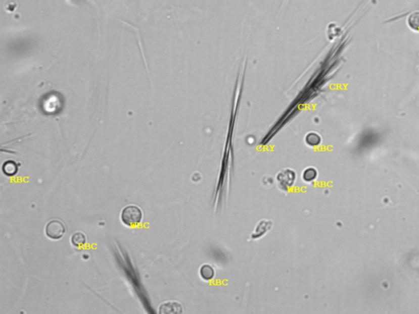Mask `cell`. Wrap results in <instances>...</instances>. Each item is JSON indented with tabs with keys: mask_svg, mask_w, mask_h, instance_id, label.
Returning <instances> with one entry per match:
<instances>
[{
	"mask_svg": "<svg viewBox=\"0 0 419 314\" xmlns=\"http://www.w3.org/2000/svg\"><path fill=\"white\" fill-rule=\"evenodd\" d=\"M71 242L75 247H84L87 242L86 236L81 232H76L71 236Z\"/></svg>",
	"mask_w": 419,
	"mask_h": 314,
	"instance_id": "cell-5",
	"label": "cell"
},
{
	"mask_svg": "<svg viewBox=\"0 0 419 314\" xmlns=\"http://www.w3.org/2000/svg\"><path fill=\"white\" fill-rule=\"evenodd\" d=\"M183 312L180 303L177 301H168L162 303L159 307V313L176 314Z\"/></svg>",
	"mask_w": 419,
	"mask_h": 314,
	"instance_id": "cell-3",
	"label": "cell"
},
{
	"mask_svg": "<svg viewBox=\"0 0 419 314\" xmlns=\"http://www.w3.org/2000/svg\"><path fill=\"white\" fill-rule=\"evenodd\" d=\"M3 172L5 175L13 177L17 175L18 171V165L13 161H8L3 165Z\"/></svg>",
	"mask_w": 419,
	"mask_h": 314,
	"instance_id": "cell-4",
	"label": "cell"
},
{
	"mask_svg": "<svg viewBox=\"0 0 419 314\" xmlns=\"http://www.w3.org/2000/svg\"><path fill=\"white\" fill-rule=\"evenodd\" d=\"M66 228L59 220H54L48 223L45 227V234L52 240H59L64 236Z\"/></svg>",
	"mask_w": 419,
	"mask_h": 314,
	"instance_id": "cell-2",
	"label": "cell"
},
{
	"mask_svg": "<svg viewBox=\"0 0 419 314\" xmlns=\"http://www.w3.org/2000/svg\"><path fill=\"white\" fill-rule=\"evenodd\" d=\"M408 26L415 31H419V12L411 13L408 18Z\"/></svg>",
	"mask_w": 419,
	"mask_h": 314,
	"instance_id": "cell-6",
	"label": "cell"
},
{
	"mask_svg": "<svg viewBox=\"0 0 419 314\" xmlns=\"http://www.w3.org/2000/svg\"><path fill=\"white\" fill-rule=\"evenodd\" d=\"M121 220L128 227H136L143 220V211L137 205H127L121 211Z\"/></svg>",
	"mask_w": 419,
	"mask_h": 314,
	"instance_id": "cell-1",
	"label": "cell"
},
{
	"mask_svg": "<svg viewBox=\"0 0 419 314\" xmlns=\"http://www.w3.org/2000/svg\"><path fill=\"white\" fill-rule=\"evenodd\" d=\"M201 275L206 280H210L214 277V270L209 265H205L201 269Z\"/></svg>",
	"mask_w": 419,
	"mask_h": 314,
	"instance_id": "cell-7",
	"label": "cell"
}]
</instances>
